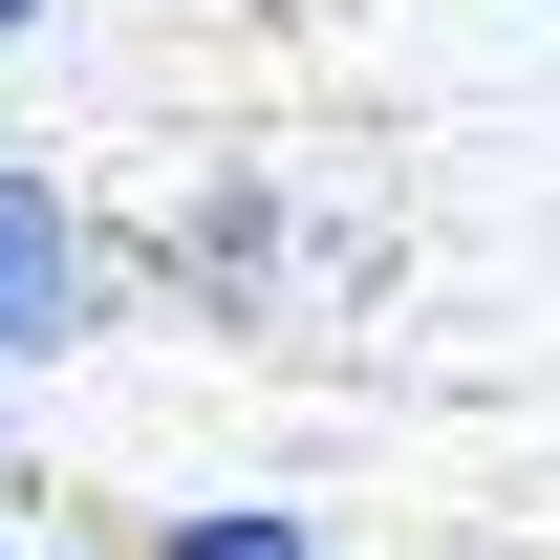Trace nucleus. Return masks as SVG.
I'll return each instance as SVG.
<instances>
[{"label":"nucleus","instance_id":"423d86ee","mask_svg":"<svg viewBox=\"0 0 560 560\" xmlns=\"http://www.w3.org/2000/svg\"><path fill=\"white\" fill-rule=\"evenodd\" d=\"M539 22H560V0H539Z\"/></svg>","mask_w":560,"mask_h":560},{"label":"nucleus","instance_id":"20e7f679","mask_svg":"<svg viewBox=\"0 0 560 560\" xmlns=\"http://www.w3.org/2000/svg\"><path fill=\"white\" fill-rule=\"evenodd\" d=\"M0 560H66V539H22V517H0Z\"/></svg>","mask_w":560,"mask_h":560},{"label":"nucleus","instance_id":"7ed1b4c3","mask_svg":"<svg viewBox=\"0 0 560 560\" xmlns=\"http://www.w3.org/2000/svg\"><path fill=\"white\" fill-rule=\"evenodd\" d=\"M151 560H324V539H302L280 495H173V517H151Z\"/></svg>","mask_w":560,"mask_h":560},{"label":"nucleus","instance_id":"39448f33","mask_svg":"<svg viewBox=\"0 0 560 560\" xmlns=\"http://www.w3.org/2000/svg\"><path fill=\"white\" fill-rule=\"evenodd\" d=\"M22 22H44V0H0V44H22Z\"/></svg>","mask_w":560,"mask_h":560},{"label":"nucleus","instance_id":"f03ea898","mask_svg":"<svg viewBox=\"0 0 560 560\" xmlns=\"http://www.w3.org/2000/svg\"><path fill=\"white\" fill-rule=\"evenodd\" d=\"M280 259H302V195H280V173L173 195V280H195V302H280Z\"/></svg>","mask_w":560,"mask_h":560},{"label":"nucleus","instance_id":"f257e3e1","mask_svg":"<svg viewBox=\"0 0 560 560\" xmlns=\"http://www.w3.org/2000/svg\"><path fill=\"white\" fill-rule=\"evenodd\" d=\"M86 324H108V237H86L66 173H22V151H0V388H22V366H66Z\"/></svg>","mask_w":560,"mask_h":560}]
</instances>
